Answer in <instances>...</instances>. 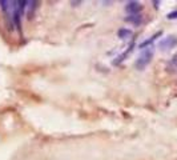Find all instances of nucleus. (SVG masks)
<instances>
[{
  "instance_id": "nucleus-6",
  "label": "nucleus",
  "mask_w": 177,
  "mask_h": 160,
  "mask_svg": "<svg viewBox=\"0 0 177 160\" xmlns=\"http://www.w3.org/2000/svg\"><path fill=\"white\" fill-rule=\"evenodd\" d=\"M131 36H132V31L131 30L123 28V30L119 31V38L120 39H127V38H131Z\"/></svg>"
},
{
  "instance_id": "nucleus-5",
  "label": "nucleus",
  "mask_w": 177,
  "mask_h": 160,
  "mask_svg": "<svg viewBox=\"0 0 177 160\" xmlns=\"http://www.w3.org/2000/svg\"><path fill=\"white\" fill-rule=\"evenodd\" d=\"M125 21H128V23H133L135 25H139L140 23H141V15L128 16V17H125Z\"/></svg>"
},
{
  "instance_id": "nucleus-3",
  "label": "nucleus",
  "mask_w": 177,
  "mask_h": 160,
  "mask_svg": "<svg viewBox=\"0 0 177 160\" xmlns=\"http://www.w3.org/2000/svg\"><path fill=\"white\" fill-rule=\"evenodd\" d=\"M141 9H143V5L140 4L139 2H129V3H127V5H125V11L132 13V15H137Z\"/></svg>"
},
{
  "instance_id": "nucleus-4",
  "label": "nucleus",
  "mask_w": 177,
  "mask_h": 160,
  "mask_svg": "<svg viewBox=\"0 0 177 160\" xmlns=\"http://www.w3.org/2000/svg\"><path fill=\"white\" fill-rule=\"evenodd\" d=\"M160 35H161V31H158L157 34H154V35H153V36H152V38H150V39L145 40V42H143V43H141V44H140L139 47H140V48H145L146 45H150V44H152V43H153L154 40H156V39H157V38H158V36H160Z\"/></svg>"
},
{
  "instance_id": "nucleus-1",
  "label": "nucleus",
  "mask_w": 177,
  "mask_h": 160,
  "mask_svg": "<svg viewBox=\"0 0 177 160\" xmlns=\"http://www.w3.org/2000/svg\"><path fill=\"white\" fill-rule=\"evenodd\" d=\"M152 57H153V48H146V49H144L141 53H140V56H139V59L136 60V68L140 71H143L144 68L146 67L149 63H150V60H152Z\"/></svg>"
},
{
  "instance_id": "nucleus-8",
  "label": "nucleus",
  "mask_w": 177,
  "mask_h": 160,
  "mask_svg": "<svg viewBox=\"0 0 177 160\" xmlns=\"http://www.w3.org/2000/svg\"><path fill=\"white\" fill-rule=\"evenodd\" d=\"M0 4H2L3 9H7V4H8V2H4V0H2V2H0Z\"/></svg>"
},
{
  "instance_id": "nucleus-7",
  "label": "nucleus",
  "mask_w": 177,
  "mask_h": 160,
  "mask_svg": "<svg viewBox=\"0 0 177 160\" xmlns=\"http://www.w3.org/2000/svg\"><path fill=\"white\" fill-rule=\"evenodd\" d=\"M168 19H177V11H175V12H171V13H168Z\"/></svg>"
},
{
  "instance_id": "nucleus-2",
  "label": "nucleus",
  "mask_w": 177,
  "mask_h": 160,
  "mask_svg": "<svg viewBox=\"0 0 177 160\" xmlns=\"http://www.w3.org/2000/svg\"><path fill=\"white\" fill-rule=\"evenodd\" d=\"M177 45V38L176 36H168V38H165L164 40H161L160 43H158V48L161 51H168V49H172L175 48Z\"/></svg>"
}]
</instances>
